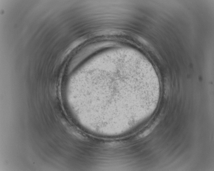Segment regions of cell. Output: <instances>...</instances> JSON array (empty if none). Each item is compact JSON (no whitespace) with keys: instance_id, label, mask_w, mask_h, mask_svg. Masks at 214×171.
I'll use <instances>...</instances> for the list:
<instances>
[{"instance_id":"obj_1","label":"cell","mask_w":214,"mask_h":171,"mask_svg":"<svg viewBox=\"0 0 214 171\" xmlns=\"http://www.w3.org/2000/svg\"><path fill=\"white\" fill-rule=\"evenodd\" d=\"M156 126V125H154L152 126L150 128L148 129V130H146V131L144 132V133H143L142 134L140 135L139 136V138H142V137H145V136H146L148 135L150 133L152 132V130L154 129V128H155Z\"/></svg>"}]
</instances>
